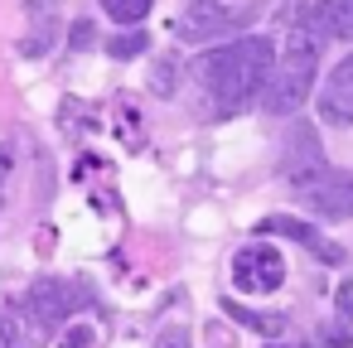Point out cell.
<instances>
[{
    "mask_svg": "<svg viewBox=\"0 0 353 348\" xmlns=\"http://www.w3.org/2000/svg\"><path fill=\"white\" fill-rule=\"evenodd\" d=\"M276 68V44L266 34H247V39H232L228 49H213L199 59V83L218 97V112H242L252 102H261V88Z\"/></svg>",
    "mask_w": 353,
    "mask_h": 348,
    "instance_id": "cell-1",
    "label": "cell"
},
{
    "mask_svg": "<svg viewBox=\"0 0 353 348\" xmlns=\"http://www.w3.org/2000/svg\"><path fill=\"white\" fill-rule=\"evenodd\" d=\"M319 44H324V34L314 30V20H300L285 30V54L276 59V68L261 88V102H256V107H266V116H295L305 107V97L314 88V68H319Z\"/></svg>",
    "mask_w": 353,
    "mask_h": 348,
    "instance_id": "cell-2",
    "label": "cell"
},
{
    "mask_svg": "<svg viewBox=\"0 0 353 348\" xmlns=\"http://www.w3.org/2000/svg\"><path fill=\"white\" fill-rule=\"evenodd\" d=\"M78 305H83V290H78V285H68V280H39V285L25 295V314H30L34 338L63 329V319H68Z\"/></svg>",
    "mask_w": 353,
    "mask_h": 348,
    "instance_id": "cell-3",
    "label": "cell"
},
{
    "mask_svg": "<svg viewBox=\"0 0 353 348\" xmlns=\"http://www.w3.org/2000/svg\"><path fill=\"white\" fill-rule=\"evenodd\" d=\"M281 280H285V256H281L276 247L252 242V247H242V252L232 256V285H237V290L266 295V290H281Z\"/></svg>",
    "mask_w": 353,
    "mask_h": 348,
    "instance_id": "cell-4",
    "label": "cell"
},
{
    "mask_svg": "<svg viewBox=\"0 0 353 348\" xmlns=\"http://www.w3.org/2000/svg\"><path fill=\"white\" fill-rule=\"evenodd\" d=\"M256 237H290V242H300V247H310L319 261H329V266H339L343 261V247L339 242H329L314 223H305V218H290V213H276V218H261L256 223Z\"/></svg>",
    "mask_w": 353,
    "mask_h": 348,
    "instance_id": "cell-5",
    "label": "cell"
},
{
    "mask_svg": "<svg viewBox=\"0 0 353 348\" xmlns=\"http://www.w3.org/2000/svg\"><path fill=\"white\" fill-rule=\"evenodd\" d=\"M329 165H324V150H319V141H314V131H305V126H295L290 136H285V155H281V174L295 184V189H305V184H314L319 174H324Z\"/></svg>",
    "mask_w": 353,
    "mask_h": 348,
    "instance_id": "cell-6",
    "label": "cell"
},
{
    "mask_svg": "<svg viewBox=\"0 0 353 348\" xmlns=\"http://www.w3.org/2000/svg\"><path fill=\"white\" fill-rule=\"evenodd\" d=\"M319 121H329V126H353V54H343L339 63H334V73L324 78V88H319Z\"/></svg>",
    "mask_w": 353,
    "mask_h": 348,
    "instance_id": "cell-7",
    "label": "cell"
},
{
    "mask_svg": "<svg viewBox=\"0 0 353 348\" xmlns=\"http://www.w3.org/2000/svg\"><path fill=\"white\" fill-rule=\"evenodd\" d=\"M300 194H305V203H310L319 218H348V213H353V174H348V170H343V174H339V170H324V174H319L314 184H305Z\"/></svg>",
    "mask_w": 353,
    "mask_h": 348,
    "instance_id": "cell-8",
    "label": "cell"
},
{
    "mask_svg": "<svg viewBox=\"0 0 353 348\" xmlns=\"http://www.w3.org/2000/svg\"><path fill=\"white\" fill-rule=\"evenodd\" d=\"M232 25H237L232 10H223L218 0H194L189 15L174 25V34H179V39H208V34H228Z\"/></svg>",
    "mask_w": 353,
    "mask_h": 348,
    "instance_id": "cell-9",
    "label": "cell"
},
{
    "mask_svg": "<svg viewBox=\"0 0 353 348\" xmlns=\"http://www.w3.org/2000/svg\"><path fill=\"white\" fill-rule=\"evenodd\" d=\"M310 20L324 39H353V0H319Z\"/></svg>",
    "mask_w": 353,
    "mask_h": 348,
    "instance_id": "cell-10",
    "label": "cell"
},
{
    "mask_svg": "<svg viewBox=\"0 0 353 348\" xmlns=\"http://www.w3.org/2000/svg\"><path fill=\"white\" fill-rule=\"evenodd\" d=\"M179 83H184V63H179L174 54H160V59L150 63V97H174Z\"/></svg>",
    "mask_w": 353,
    "mask_h": 348,
    "instance_id": "cell-11",
    "label": "cell"
},
{
    "mask_svg": "<svg viewBox=\"0 0 353 348\" xmlns=\"http://www.w3.org/2000/svg\"><path fill=\"white\" fill-rule=\"evenodd\" d=\"M223 314L237 319V324H252V329L266 334V338H276V334L285 329V314H261V309H247V305H232V300H223Z\"/></svg>",
    "mask_w": 353,
    "mask_h": 348,
    "instance_id": "cell-12",
    "label": "cell"
},
{
    "mask_svg": "<svg viewBox=\"0 0 353 348\" xmlns=\"http://www.w3.org/2000/svg\"><path fill=\"white\" fill-rule=\"evenodd\" d=\"M150 6H155V0H102V10H107L117 25H141V20L150 15Z\"/></svg>",
    "mask_w": 353,
    "mask_h": 348,
    "instance_id": "cell-13",
    "label": "cell"
},
{
    "mask_svg": "<svg viewBox=\"0 0 353 348\" xmlns=\"http://www.w3.org/2000/svg\"><path fill=\"white\" fill-rule=\"evenodd\" d=\"M0 348H34V338H30V329L20 319L0 314Z\"/></svg>",
    "mask_w": 353,
    "mask_h": 348,
    "instance_id": "cell-14",
    "label": "cell"
},
{
    "mask_svg": "<svg viewBox=\"0 0 353 348\" xmlns=\"http://www.w3.org/2000/svg\"><path fill=\"white\" fill-rule=\"evenodd\" d=\"M150 49V39L141 34V30H131V34H117L112 39V59H136V54H145Z\"/></svg>",
    "mask_w": 353,
    "mask_h": 348,
    "instance_id": "cell-15",
    "label": "cell"
},
{
    "mask_svg": "<svg viewBox=\"0 0 353 348\" xmlns=\"http://www.w3.org/2000/svg\"><path fill=\"white\" fill-rule=\"evenodd\" d=\"M150 348H189V329H179V324L174 329H160Z\"/></svg>",
    "mask_w": 353,
    "mask_h": 348,
    "instance_id": "cell-16",
    "label": "cell"
},
{
    "mask_svg": "<svg viewBox=\"0 0 353 348\" xmlns=\"http://www.w3.org/2000/svg\"><path fill=\"white\" fill-rule=\"evenodd\" d=\"M49 39H54V25H49V20H44V25H39V30H34V34H30V39H25V54H34V59H39V54H44V49H49Z\"/></svg>",
    "mask_w": 353,
    "mask_h": 348,
    "instance_id": "cell-17",
    "label": "cell"
},
{
    "mask_svg": "<svg viewBox=\"0 0 353 348\" xmlns=\"http://www.w3.org/2000/svg\"><path fill=\"white\" fill-rule=\"evenodd\" d=\"M88 343H92V334H88V329H83V334H68V338H63V343H59V348H88Z\"/></svg>",
    "mask_w": 353,
    "mask_h": 348,
    "instance_id": "cell-18",
    "label": "cell"
},
{
    "mask_svg": "<svg viewBox=\"0 0 353 348\" xmlns=\"http://www.w3.org/2000/svg\"><path fill=\"white\" fill-rule=\"evenodd\" d=\"M0 194H6V155H0Z\"/></svg>",
    "mask_w": 353,
    "mask_h": 348,
    "instance_id": "cell-19",
    "label": "cell"
},
{
    "mask_svg": "<svg viewBox=\"0 0 353 348\" xmlns=\"http://www.w3.org/2000/svg\"><path fill=\"white\" fill-rule=\"evenodd\" d=\"M305 348H334V343H305Z\"/></svg>",
    "mask_w": 353,
    "mask_h": 348,
    "instance_id": "cell-20",
    "label": "cell"
}]
</instances>
